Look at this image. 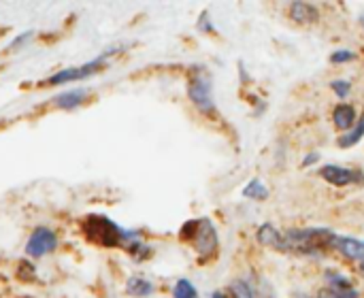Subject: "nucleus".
I'll list each match as a JSON object with an SVG mask.
<instances>
[{"instance_id":"obj_18","label":"nucleus","mask_w":364,"mask_h":298,"mask_svg":"<svg viewBox=\"0 0 364 298\" xmlns=\"http://www.w3.org/2000/svg\"><path fill=\"white\" fill-rule=\"evenodd\" d=\"M173 298H198V290L190 280H179L173 288Z\"/></svg>"},{"instance_id":"obj_14","label":"nucleus","mask_w":364,"mask_h":298,"mask_svg":"<svg viewBox=\"0 0 364 298\" xmlns=\"http://www.w3.org/2000/svg\"><path fill=\"white\" fill-rule=\"evenodd\" d=\"M258 288L247 280H235L230 284V298H260Z\"/></svg>"},{"instance_id":"obj_20","label":"nucleus","mask_w":364,"mask_h":298,"mask_svg":"<svg viewBox=\"0 0 364 298\" xmlns=\"http://www.w3.org/2000/svg\"><path fill=\"white\" fill-rule=\"evenodd\" d=\"M356 60V53L352 49H337L331 53V62L333 64H348V62H354Z\"/></svg>"},{"instance_id":"obj_16","label":"nucleus","mask_w":364,"mask_h":298,"mask_svg":"<svg viewBox=\"0 0 364 298\" xmlns=\"http://www.w3.org/2000/svg\"><path fill=\"white\" fill-rule=\"evenodd\" d=\"M324 282H326V288H331V290H352L354 288L350 277L339 271H326Z\"/></svg>"},{"instance_id":"obj_26","label":"nucleus","mask_w":364,"mask_h":298,"mask_svg":"<svg viewBox=\"0 0 364 298\" xmlns=\"http://www.w3.org/2000/svg\"><path fill=\"white\" fill-rule=\"evenodd\" d=\"M360 269H363V273H364V262H363V267H360Z\"/></svg>"},{"instance_id":"obj_19","label":"nucleus","mask_w":364,"mask_h":298,"mask_svg":"<svg viewBox=\"0 0 364 298\" xmlns=\"http://www.w3.org/2000/svg\"><path fill=\"white\" fill-rule=\"evenodd\" d=\"M316 298H360V294H358L356 288H352V290H331V288H322Z\"/></svg>"},{"instance_id":"obj_24","label":"nucleus","mask_w":364,"mask_h":298,"mask_svg":"<svg viewBox=\"0 0 364 298\" xmlns=\"http://www.w3.org/2000/svg\"><path fill=\"white\" fill-rule=\"evenodd\" d=\"M211 298H230L228 294H224V292H213V297Z\"/></svg>"},{"instance_id":"obj_17","label":"nucleus","mask_w":364,"mask_h":298,"mask_svg":"<svg viewBox=\"0 0 364 298\" xmlns=\"http://www.w3.org/2000/svg\"><path fill=\"white\" fill-rule=\"evenodd\" d=\"M243 196H245V198H252V201H267V198H269V188L264 186V181L252 179V181L243 188Z\"/></svg>"},{"instance_id":"obj_5","label":"nucleus","mask_w":364,"mask_h":298,"mask_svg":"<svg viewBox=\"0 0 364 298\" xmlns=\"http://www.w3.org/2000/svg\"><path fill=\"white\" fill-rule=\"evenodd\" d=\"M320 177L335 186V188H348V186H360L364 183V173L358 169L341 166V164H326L320 169Z\"/></svg>"},{"instance_id":"obj_1","label":"nucleus","mask_w":364,"mask_h":298,"mask_svg":"<svg viewBox=\"0 0 364 298\" xmlns=\"http://www.w3.org/2000/svg\"><path fill=\"white\" fill-rule=\"evenodd\" d=\"M333 235L335 233L328 228H290L286 230V241H288L290 254L320 258L331 248Z\"/></svg>"},{"instance_id":"obj_3","label":"nucleus","mask_w":364,"mask_h":298,"mask_svg":"<svg viewBox=\"0 0 364 298\" xmlns=\"http://www.w3.org/2000/svg\"><path fill=\"white\" fill-rule=\"evenodd\" d=\"M126 233L128 230L119 228L115 222H111L105 215H87L83 222V235L92 243H98L105 248H124Z\"/></svg>"},{"instance_id":"obj_21","label":"nucleus","mask_w":364,"mask_h":298,"mask_svg":"<svg viewBox=\"0 0 364 298\" xmlns=\"http://www.w3.org/2000/svg\"><path fill=\"white\" fill-rule=\"evenodd\" d=\"M331 90L339 96V98H348L350 92H352V83L348 79H335L331 81Z\"/></svg>"},{"instance_id":"obj_22","label":"nucleus","mask_w":364,"mask_h":298,"mask_svg":"<svg viewBox=\"0 0 364 298\" xmlns=\"http://www.w3.org/2000/svg\"><path fill=\"white\" fill-rule=\"evenodd\" d=\"M318 160H320V154H316V151H314V154H307V158L303 160V166H311V164H316Z\"/></svg>"},{"instance_id":"obj_4","label":"nucleus","mask_w":364,"mask_h":298,"mask_svg":"<svg viewBox=\"0 0 364 298\" xmlns=\"http://www.w3.org/2000/svg\"><path fill=\"white\" fill-rule=\"evenodd\" d=\"M188 96L194 102V107L205 113V115H213L215 113V100H213V81L207 73H196L192 75L190 83H188Z\"/></svg>"},{"instance_id":"obj_11","label":"nucleus","mask_w":364,"mask_h":298,"mask_svg":"<svg viewBox=\"0 0 364 298\" xmlns=\"http://www.w3.org/2000/svg\"><path fill=\"white\" fill-rule=\"evenodd\" d=\"M288 13L296 23H314L320 19V9L309 2H292Z\"/></svg>"},{"instance_id":"obj_9","label":"nucleus","mask_w":364,"mask_h":298,"mask_svg":"<svg viewBox=\"0 0 364 298\" xmlns=\"http://www.w3.org/2000/svg\"><path fill=\"white\" fill-rule=\"evenodd\" d=\"M331 250L339 252L341 256L356 260V262H364V241L356 239V237H346V235H333L331 239Z\"/></svg>"},{"instance_id":"obj_23","label":"nucleus","mask_w":364,"mask_h":298,"mask_svg":"<svg viewBox=\"0 0 364 298\" xmlns=\"http://www.w3.org/2000/svg\"><path fill=\"white\" fill-rule=\"evenodd\" d=\"M30 36H32L30 32H26V34H21V36H19L17 41H13V43H11V49H13V47H19V45H21V43H26V41H28Z\"/></svg>"},{"instance_id":"obj_27","label":"nucleus","mask_w":364,"mask_h":298,"mask_svg":"<svg viewBox=\"0 0 364 298\" xmlns=\"http://www.w3.org/2000/svg\"><path fill=\"white\" fill-rule=\"evenodd\" d=\"M363 28H364V17H363Z\"/></svg>"},{"instance_id":"obj_15","label":"nucleus","mask_w":364,"mask_h":298,"mask_svg":"<svg viewBox=\"0 0 364 298\" xmlns=\"http://www.w3.org/2000/svg\"><path fill=\"white\" fill-rule=\"evenodd\" d=\"M363 139H364V113L360 115V119L356 122V126L339 139V147H343V149L354 147V145H358Z\"/></svg>"},{"instance_id":"obj_2","label":"nucleus","mask_w":364,"mask_h":298,"mask_svg":"<svg viewBox=\"0 0 364 298\" xmlns=\"http://www.w3.org/2000/svg\"><path fill=\"white\" fill-rule=\"evenodd\" d=\"M179 237L188 243L194 245L196 254L203 260H209L211 256H215L218 245H220V235L215 224L209 218H200V220H192L186 222V226L181 228Z\"/></svg>"},{"instance_id":"obj_7","label":"nucleus","mask_w":364,"mask_h":298,"mask_svg":"<svg viewBox=\"0 0 364 298\" xmlns=\"http://www.w3.org/2000/svg\"><path fill=\"white\" fill-rule=\"evenodd\" d=\"M256 241L275 250V252H282V254H290V248H288V241H286V230H279L275 224H262L258 226L256 230Z\"/></svg>"},{"instance_id":"obj_8","label":"nucleus","mask_w":364,"mask_h":298,"mask_svg":"<svg viewBox=\"0 0 364 298\" xmlns=\"http://www.w3.org/2000/svg\"><path fill=\"white\" fill-rule=\"evenodd\" d=\"M55 245H58L55 235H53L49 228H43V226H41V228H36V230L32 233V237H30V241H28V245H26V254L32 256V258H41V256H45L47 252H53Z\"/></svg>"},{"instance_id":"obj_13","label":"nucleus","mask_w":364,"mask_h":298,"mask_svg":"<svg viewBox=\"0 0 364 298\" xmlns=\"http://www.w3.org/2000/svg\"><path fill=\"white\" fill-rule=\"evenodd\" d=\"M126 292L130 297L147 298L154 294V284L149 280H143V277H130L128 284H126Z\"/></svg>"},{"instance_id":"obj_6","label":"nucleus","mask_w":364,"mask_h":298,"mask_svg":"<svg viewBox=\"0 0 364 298\" xmlns=\"http://www.w3.org/2000/svg\"><path fill=\"white\" fill-rule=\"evenodd\" d=\"M109 55H111V51L102 53L100 58H96V60H92V62H87V64H83V66H77V68H64V70L55 73L53 77H49V83H51V85H60V83H70V81L85 79V77H90V75L98 73V70L105 66V60H107Z\"/></svg>"},{"instance_id":"obj_12","label":"nucleus","mask_w":364,"mask_h":298,"mask_svg":"<svg viewBox=\"0 0 364 298\" xmlns=\"http://www.w3.org/2000/svg\"><path fill=\"white\" fill-rule=\"evenodd\" d=\"M87 98V92L85 90H68V92H62L60 96H55V107L60 109H75L79 107L83 100Z\"/></svg>"},{"instance_id":"obj_10","label":"nucleus","mask_w":364,"mask_h":298,"mask_svg":"<svg viewBox=\"0 0 364 298\" xmlns=\"http://www.w3.org/2000/svg\"><path fill=\"white\" fill-rule=\"evenodd\" d=\"M358 122V113H356V107L354 105H348V102H341L333 109V124L335 128L339 130H346L350 132Z\"/></svg>"},{"instance_id":"obj_25","label":"nucleus","mask_w":364,"mask_h":298,"mask_svg":"<svg viewBox=\"0 0 364 298\" xmlns=\"http://www.w3.org/2000/svg\"><path fill=\"white\" fill-rule=\"evenodd\" d=\"M294 298H311V297H309V294H303V292H296Z\"/></svg>"}]
</instances>
